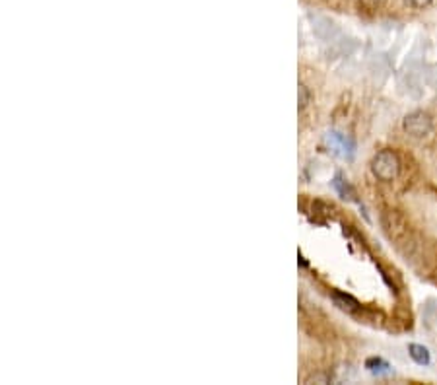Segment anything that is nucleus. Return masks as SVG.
<instances>
[{
	"label": "nucleus",
	"instance_id": "nucleus-1",
	"mask_svg": "<svg viewBox=\"0 0 437 385\" xmlns=\"http://www.w3.org/2000/svg\"><path fill=\"white\" fill-rule=\"evenodd\" d=\"M371 172L379 182H395L400 174L399 156L391 150L377 152L375 158L371 160Z\"/></svg>",
	"mask_w": 437,
	"mask_h": 385
},
{
	"label": "nucleus",
	"instance_id": "nucleus-2",
	"mask_svg": "<svg viewBox=\"0 0 437 385\" xmlns=\"http://www.w3.org/2000/svg\"><path fill=\"white\" fill-rule=\"evenodd\" d=\"M402 127L407 130L408 135L414 136V138H424L431 133L433 128V121L428 113L424 111H414V113L407 115V119L402 123Z\"/></svg>",
	"mask_w": 437,
	"mask_h": 385
},
{
	"label": "nucleus",
	"instance_id": "nucleus-3",
	"mask_svg": "<svg viewBox=\"0 0 437 385\" xmlns=\"http://www.w3.org/2000/svg\"><path fill=\"white\" fill-rule=\"evenodd\" d=\"M381 222H383L385 232H387V235H389L391 240H400V238H407V234H408L407 222H404V218L400 216L399 212H395V211L385 212L383 218H381Z\"/></svg>",
	"mask_w": 437,
	"mask_h": 385
},
{
	"label": "nucleus",
	"instance_id": "nucleus-4",
	"mask_svg": "<svg viewBox=\"0 0 437 385\" xmlns=\"http://www.w3.org/2000/svg\"><path fill=\"white\" fill-rule=\"evenodd\" d=\"M408 350H410V356H412V360L416 364H420V366H428L430 364V350L426 347H422V345H410Z\"/></svg>",
	"mask_w": 437,
	"mask_h": 385
},
{
	"label": "nucleus",
	"instance_id": "nucleus-5",
	"mask_svg": "<svg viewBox=\"0 0 437 385\" xmlns=\"http://www.w3.org/2000/svg\"><path fill=\"white\" fill-rule=\"evenodd\" d=\"M365 366H368V370H370L371 374H377V376H381V374H391V366L387 362H383L381 358H370V360L365 362Z\"/></svg>",
	"mask_w": 437,
	"mask_h": 385
},
{
	"label": "nucleus",
	"instance_id": "nucleus-6",
	"mask_svg": "<svg viewBox=\"0 0 437 385\" xmlns=\"http://www.w3.org/2000/svg\"><path fill=\"white\" fill-rule=\"evenodd\" d=\"M334 302L339 303V308H342V310L346 311L358 310V302H356L354 298H350V296L346 294H334Z\"/></svg>",
	"mask_w": 437,
	"mask_h": 385
},
{
	"label": "nucleus",
	"instance_id": "nucleus-7",
	"mask_svg": "<svg viewBox=\"0 0 437 385\" xmlns=\"http://www.w3.org/2000/svg\"><path fill=\"white\" fill-rule=\"evenodd\" d=\"M334 187L339 189V193L344 196V199H354V189H352L340 175H336V179H334Z\"/></svg>",
	"mask_w": 437,
	"mask_h": 385
},
{
	"label": "nucleus",
	"instance_id": "nucleus-8",
	"mask_svg": "<svg viewBox=\"0 0 437 385\" xmlns=\"http://www.w3.org/2000/svg\"><path fill=\"white\" fill-rule=\"evenodd\" d=\"M404 2H407L410 8H416V10H422V8L431 4V0H404Z\"/></svg>",
	"mask_w": 437,
	"mask_h": 385
},
{
	"label": "nucleus",
	"instance_id": "nucleus-9",
	"mask_svg": "<svg viewBox=\"0 0 437 385\" xmlns=\"http://www.w3.org/2000/svg\"><path fill=\"white\" fill-rule=\"evenodd\" d=\"M307 101H310V91L305 86H300V107L307 106Z\"/></svg>",
	"mask_w": 437,
	"mask_h": 385
}]
</instances>
